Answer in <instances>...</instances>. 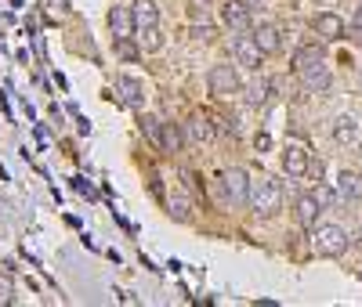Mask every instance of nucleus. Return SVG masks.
I'll return each mask as SVG.
<instances>
[{
  "label": "nucleus",
  "instance_id": "1",
  "mask_svg": "<svg viewBox=\"0 0 362 307\" xmlns=\"http://www.w3.org/2000/svg\"><path fill=\"white\" fill-rule=\"evenodd\" d=\"M247 206L257 213V217H276V213H279V206H283V188H279V181H272V177L250 181V195H247Z\"/></svg>",
  "mask_w": 362,
  "mask_h": 307
},
{
  "label": "nucleus",
  "instance_id": "2",
  "mask_svg": "<svg viewBox=\"0 0 362 307\" xmlns=\"http://www.w3.org/2000/svg\"><path fill=\"white\" fill-rule=\"evenodd\" d=\"M348 231L337 228V224H319L315 235H312V246H315V253L319 257H344L348 253Z\"/></svg>",
  "mask_w": 362,
  "mask_h": 307
},
{
  "label": "nucleus",
  "instance_id": "3",
  "mask_svg": "<svg viewBox=\"0 0 362 307\" xmlns=\"http://www.w3.org/2000/svg\"><path fill=\"white\" fill-rule=\"evenodd\" d=\"M206 87H210V95L214 98H228L239 90V73L232 66H214L206 73Z\"/></svg>",
  "mask_w": 362,
  "mask_h": 307
},
{
  "label": "nucleus",
  "instance_id": "4",
  "mask_svg": "<svg viewBox=\"0 0 362 307\" xmlns=\"http://www.w3.org/2000/svg\"><path fill=\"white\" fill-rule=\"evenodd\" d=\"M221 188H225V199L232 203V206H243L247 203V195H250V177H247V170H225L221 174Z\"/></svg>",
  "mask_w": 362,
  "mask_h": 307
},
{
  "label": "nucleus",
  "instance_id": "5",
  "mask_svg": "<svg viewBox=\"0 0 362 307\" xmlns=\"http://www.w3.org/2000/svg\"><path fill=\"white\" fill-rule=\"evenodd\" d=\"M297 80L305 83L308 90H329V83H334V76H329V66H326V58H319V61H312V66H305V69H297Z\"/></svg>",
  "mask_w": 362,
  "mask_h": 307
},
{
  "label": "nucleus",
  "instance_id": "6",
  "mask_svg": "<svg viewBox=\"0 0 362 307\" xmlns=\"http://www.w3.org/2000/svg\"><path fill=\"white\" fill-rule=\"evenodd\" d=\"M308 148L300 145V141H286V148H283V170L290 174V177H305L308 174Z\"/></svg>",
  "mask_w": 362,
  "mask_h": 307
},
{
  "label": "nucleus",
  "instance_id": "7",
  "mask_svg": "<svg viewBox=\"0 0 362 307\" xmlns=\"http://www.w3.org/2000/svg\"><path fill=\"white\" fill-rule=\"evenodd\" d=\"M232 51H235V58H239V66H247V69H261V58H264V51L257 47L254 33H250V37H235Z\"/></svg>",
  "mask_w": 362,
  "mask_h": 307
},
{
  "label": "nucleus",
  "instance_id": "8",
  "mask_svg": "<svg viewBox=\"0 0 362 307\" xmlns=\"http://www.w3.org/2000/svg\"><path fill=\"white\" fill-rule=\"evenodd\" d=\"M221 18H225L228 29H235V33L250 29V8L243 4V0H225V4H221Z\"/></svg>",
  "mask_w": 362,
  "mask_h": 307
},
{
  "label": "nucleus",
  "instance_id": "9",
  "mask_svg": "<svg viewBox=\"0 0 362 307\" xmlns=\"http://www.w3.org/2000/svg\"><path fill=\"white\" fill-rule=\"evenodd\" d=\"M185 134L192 145H206V141H214V119H210L206 112H192V119L185 123Z\"/></svg>",
  "mask_w": 362,
  "mask_h": 307
},
{
  "label": "nucleus",
  "instance_id": "10",
  "mask_svg": "<svg viewBox=\"0 0 362 307\" xmlns=\"http://www.w3.org/2000/svg\"><path fill=\"white\" fill-rule=\"evenodd\" d=\"M283 33H279V25H272V22H261V25H254V40H257V47L264 51V54H276L279 47H283V40H279Z\"/></svg>",
  "mask_w": 362,
  "mask_h": 307
},
{
  "label": "nucleus",
  "instance_id": "11",
  "mask_svg": "<svg viewBox=\"0 0 362 307\" xmlns=\"http://www.w3.org/2000/svg\"><path fill=\"white\" fill-rule=\"evenodd\" d=\"M116 90H119V98H124V105H131V109H141L145 105V87L134 76H119L116 80Z\"/></svg>",
  "mask_w": 362,
  "mask_h": 307
},
{
  "label": "nucleus",
  "instance_id": "12",
  "mask_svg": "<svg viewBox=\"0 0 362 307\" xmlns=\"http://www.w3.org/2000/svg\"><path fill=\"white\" fill-rule=\"evenodd\" d=\"M131 15H134V29L160 25V8H156V0H134V4H131Z\"/></svg>",
  "mask_w": 362,
  "mask_h": 307
},
{
  "label": "nucleus",
  "instance_id": "13",
  "mask_svg": "<svg viewBox=\"0 0 362 307\" xmlns=\"http://www.w3.org/2000/svg\"><path fill=\"white\" fill-rule=\"evenodd\" d=\"M109 29H112V37L116 40H131V33H134V15H131V8H112L109 11Z\"/></svg>",
  "mask_w": 362,
  "mask_h": 307
},
{
  "label": "nucleus",
  "instance_id": "14",
  "mask_svg": "<svg viewBox=\"0 0 362 307\" xmlns=\"http://www.w3.org/2000/svg\"><path fill=\"white\" fill-rule=\"evenodd\" d=\"M293 210H297V224H300V228H315V221H319V210H322V206L315 203V195H300Z\"/></svg>",
  "mask_w": 362,
  "mask_h": 307
},
{
  "label": "nucleus",
  "instance_id": "15",
  "mask_svg": "<svg viewBox=\"0 0 362 307\" xmlns=\"http://www.w3.org/2000/svg\"><path fill=\"white\" fill-rule=\"evenodd\" d=\"M315 33L326 37V40H341L344 37V22L337 15H319L315 18Z\"/></svg>",
  "mask_w": 362,
  "mask_h": 307
},
{
  "label": "nucleus",
  "instance_id": "16",
  "mask_svg": "<svg viewBox=\"0 0 362 307\" xmlns=\"http://www.w3.org/2000/svg\"><path fill=\"white\" fill-rule=\"evenodd\" d=\"M358 192H362V177L351 174V170H344L337 177V199H358Z\"/></svg>",
  "mask_w": 362,
  "mask_h": 307
},
{
  "label": "nucleus",
  "instance_id": "17",
  "mask_svg": "<svg viewBox=\"0 0 362 307\" xmlns=\"http://www.w3.org/2000/svg\"><path fill=\"white\" fill-rule=\"evenodd\" d=\"M170 217H174V221H189V217H192V199L181 192V188L170 192Z\"/></svg>",
  "mask_w": 362,
  "mask_h": 307
},
{
  "label": "nucleus",
  "instance_id": "18",
  "mask_svg": "<svg viewBox=\"0 0 362 307\" xmlns=\"http://www.w3.org/2000/svg\"><path fill=\"white\" fill-rule=\"evenodd\" d=\"M334 138H337L341 145L355 141V138H358V119H355V116H341V119L334 123Z\"/></svg>",
  "mask_w": 362,
  "mask_h": 307
},
{
  "label": "nucleus",
  "instance_id": "19",
  "mask_svg": "<svg viewBox=\"0 0 362 307\" xmlns=\"http://www.w3.org/2000/svg\"><path fill=\"white\" fill-rule=\"evenodd\" d=\"M181 145H185V134H181V127H174V123H163V145L160 152H181Z\"/></svg>",
  "mask_w": 362,
  "mask_h": 307
},
{
  "label": "nucleus",
  "instance_id": "20",
  "mask_svg": "<svg viewBox=\"0 0 362 307\" xmlns=\"http://www.w3.org/2000/svg\"><path fill=\"white\" fill-rule=\"evenodd\" d=\"M319 58H326L319 44H308V47H300V51L293 54V73H297V69H305V66H312V61H319Z\"/></svg>",
  "mask_w": 362,
  "mask_h": 307
},
{
  "label": "nucleus",
  "instance_id": "21",
  "mask_svg": "<svg viewBox=\"0 0 362 307\" xmlns=\"http://www.w3.org/2000/svg\"><path fill=\"white\" fill-rule=\"evenodd\" d=\"M141 134L160 148V145H163V123H160L156 116H141Z\"/></svg>",
  "mask_w": 362,
  "mask_h": 307
},
{
  "label": "nucleus",
  "instance_id": "22",
  "mask_svg": "<svg viewBox=\"0 0 362 307\" xmlns=\"http://www.w3.org/2000/svg\"><path fill=\"white\" fill-rule=\"evenodd\" d=\"M141 47L153 54V51H160L163 47V37H160V25H148V29H141Z\"/></svg>",
  "mask_w": 362,
  "mask_h": 307
},
{
  "label": "nucleus",
  "instance_id": "23",
  "mask_svg": "<svg viewBox=\"0 0 362 307\" xmlns=\"http://www.w3.org/2000/svg\"><path fill=\"white\" fill-rule=\"evenodd\" d=\"M268 90H272V83L268 80H257V83H250V95H247V102L257 109V105H264L268 102Z\"/></svg>",
  "mask_w": 362,
  "mask_h": 307
},
{
  "label": "nucleus",
  "instance_id": "24",
  "mask_svg": "<svg viewBox=\"0 0 362 307\" xmlns=\"http://www.w3.org/2000/svg\"><path fill=\"white\" fill-rule=\"evenodd\" d=\"M218 37V29L210 25V22H192V40H203V44H210Z\"/></svg>",
  "mask_w": 362,
  "mask_h": 307
},
{
  "label": "nucleus",
  "instance_id": "25",
  "mask_svg": "<svg viewBox=\"0 0 362 307\" xmlns=\"http://www.w3.org/2000/svg\"><path fill=\"white\" fill-rule=\"evenodd\" d=\"M15 303V282H11V275H0V307H8Z\"/></svg>",
  "mask_w": 362,
  "mask_h": 307
},
{
  "label": "nucleus",
  "instance_id": "26",
  "mask_svg": "<svg viewBox=\"0 0 362 307\" xmlns=\"http://www.w3.org/2000/svg\"><path fill=\"white\" fill-rule=\"evenodd\" d=\"M210 0H189V18L192 22H206V15H210Z\"/></svg>",
  "mask_w": 362,
  "mask_h": 307
},
{
  "label": "nucleus",
  "instance_id": "27",
  "mask_svg": "<svg viewBox=\"0 0 362 307\" xmlns=\"http://www.w3.org/2000/svg\"><path fill=\"white\" fill-rule=\"evenodd\" d=\"M210 119H214V131H221V134H228V138H235V134H239L235 119H228V116H210Z\"/></svg>",
  "mask_w": 362,
  "mask_h": 307
},
{
  "label": "nucleus",
  "instance_id": "28",
  "mask_svg": "<svg viewBox=\"0 0 362 307\" xmlns=\"http://www.w3.org/2000/svg\"><path fill=\"white\" fill-rule=\"evenodd\" d=\"M312 195H315V203H319V206H329V203H334V199H337V195H334V192H329V188H315Z\"/></svg>",
  "mask_w": 362,
  "mask_h": 307
},
{
  "label": "nucleus",
  "instance_id": "29",
  "mask_svg": "<svg viewBox=\"0 0 362 307\" xmlns=\"http://www.w3.org/2000/svg\"><path fill=\"white\" fill-rule=\"evenodd\" d=\"M116 51L124 54V58H134V54H138V51H134V47L127 44V37H124V40H116Z\"/></svg>",
  "mask_w": 362,
  "mask_h": 307
},
{
  "label": "nucleus",
  "instance_id": "30",
  "mask_svg": "<svg viewBox=\"0 0 362 307\" xmlns=\"http://www.w3.org/2000/svg\"><path fill=\"white\" fill-rule=\"evenodd\" d=\"M355 29H362V4H358V11H355Z\"/></svg>",
  "mask_w": 362,
  "mask_h": 307
},
{
  "label": "nucleus",
  "instance_id": "31",
  "mask_svg": "<svg viewBox=\"0 0 362 307\" xmlns=\"http://www.w3.org/2000/svg\"><path fill=\"white\" fill-rule=\"evenodd\" d=\"M358 87H362V73H358Z\"/></svg>",
  "mask_w": 362,
  "mask_h": 307
},
{
  "label": "nucleus",
  "instance_id": "32",
  "mask_svg": "<svg viewBox=\"0 0 362 307\" xmlns=\"http://www.w3.org/2000/svg\"><path fill=\"white\" fill-rule=\"evenodd\" d=\"M358 279H362V267H358Z\"/></svg>",
  "mask_w": 362,
  "mask_h": 307
},
{
  "label": "nucleus",
  "instance_id": "33",
  "mask_svg": "<svg viewBox=\"0 0 362 307\" xmlns=\"http://www.w3.org/2000/svg\"><path fill=\"white\" fill-rule=\"evenodd\" d=\"M358 246H362V239H358Z\"/></svg>",
  "mask_w": 362,
  "mask_h": 307
}]
</instances>
